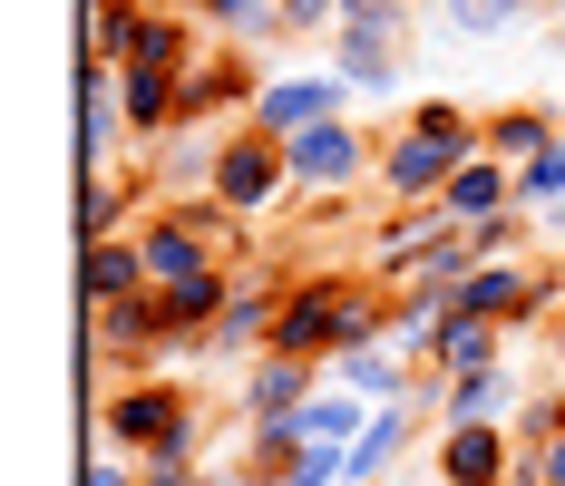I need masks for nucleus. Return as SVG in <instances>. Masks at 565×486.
<instances>
[{
    "instance_id": "1",
    "label": "nucleus",
    "mask_w": 565,
    "mask_h": 486,
    "mask_svg": "<svg viewBox=\"0 0 565 486\" xmlns=\"http://www.w3.org/2000/svg\"><path fill=\"white\" fill-rule=\"evenodd\" d=\"M488 147V117H468L458 98H419V108L399 117V137L381 147V195L391 205H439L449 195V175Z\"/></svg>"
},
{
    "instance_id": "2",
    "label": "nucleus",
    "mask_w": 565,
    "mask_h": 486,
    "mask_svg": "<svg viewBox=\"0 0 565 486\" xmlns=\"http://www.w3.org/2000/svg\"><path fill=\"white\" fill-rule=\"evenodd\" d=\"M117 438V457H195L205 447V419H195V399L175 389V379H117V399L98 409Z\"/></svg>"
},
{
    "instance_id": "3",
    "label": "nucleus",
    "mask_w": 565,
    "mask_h": 486,
    "mask_svg": "<svg viewBox=\"0 0 565 486\" xmlns=\"http://www.w3.org/2000/svg\"><path fill=\"white\" fill-rule=\"evenodd\" d=\"M332 40H341V68H332V78H351V98L399 88V40H409V10H399V0H341Z\"/></svg>"
},
{
    "instance_id": "4",
    "label": "nucleus",
    "mask_w": 565,
    "mask_h": 486,
    "mask_svg": "<svg viewBox=\"0 0 565 486\" xmlns=\"http://www.w3.org/2000/svg\"><path fill=\"white\" fill-rule=\"evenodd\" d=\"M282 195H292V165H282V147L264 137V127H234L225 156H215V185H205V205H225L234 224L274 215Z\"/></svg>"
},
{
    "instance_id": "5",
    "label": "nucleus",
    "mask_w": 565,
    "mask_h": 486,
    "mask_svg": "<svg viewBox=\"0 0 565 486\" xmlns=\"http://www.w3.org/2000/svg\"><path fill=\"white\" fill-rule=\"evenodd\" d=\"M282 263H234V292L225 312H215V331L195 341V350H215V360H264L274 350V322H282Z\"/></svg>"
},
{
    "instance_id": "6",
    "label": "nucleus",
    "mask_w": 565,
    "mask_h": 486,
    "mask_svg": "<svg viewBox=\"0 0 565 486\" xmlns=\"http://www.w3.org/2000/svg\"><path fill=\"white\" fill-rule=\"evenodd\" d=\"M282 165H292V195H351L361 175H381V147L361 137V117H332V127L292 137Z\"/></svg>"
},
{
    "instance_id": "7",
    "label": "nucleus",
    "mask_w": 565,
    "mask_h": 486,
    "mask_svg": "<svg viewBox=\"0 0 565 486\" xmlns=\"http://www.w3.org/2000/svg\"><path fill=\"white\" fill-rule=\"evenodd\" d=\"M429 467H439V486H516V429H508V419H468V429H439Z\"/></svg>"
},
{
    "instance_id": "8",
    "label": "nucleus",
    "mask_w": 565,
    "mask_h": 486,
    "mask_svg": "<svg viewBox=\"0 0 565 486\" xmlns=\"http://www.w3.org/2000/svg\"><path fill=\"white\" fill-rule=\"evenodd\" d=\"M332 117H351V78H274V88L254 98V127H264L274 147L312 137V127H332Z\"/></svg>"
},
{
    "instance_id": "9",
    "label": "nucleus",
    "mask_w": 565,
    "mask_h": 486,
    "mask_svg": "<svg viewBox=\"0 0 565 486\" xmlns=\"http://www.w3.org/2000/svg\"><path fill=\"white\" fill-rule=\"evenodd\" d=\"M439 215L458 224V234H478V224H498V215H516V165H498L488 147L449 175V195H439Z\"/></svg>"
},
{
    "instance_id": "10",
    "label": "nucleus",
    "mask_w": 565,
    "mask_h": 486,
    "mask_svg": "<svg viewBox=\"0 0 565 486\" xmlns=\"http://www.w3.org/2000/svg\"><path fill=\"white\" fill-rule=\"evenodd\" d=\"M419 419H429V399H391V409H371V429L351 438V486H381L419 447Z\"/></svg>"
},
{
    "instance_id": "11",
    "label": "nucleus",
    "mask_w": 565,
    "mask_h": 486,
    "mask_svg": "<svg viewBox=\"0 0 565 486\" xmlns=\"http://www.w3.org/2000/svg\"><path fill=\"white\" fill-rule=\"evenodd\" d=\"M332 379L312 370V360H282V350H264L254 370H244V419H292V409H312Z\"/></svg>"
},
{
    "instance_id": "12",
    "label": "nucleus",
    "mask_w": 565,
    "mask_h": 486,
    "mask_svg": "<svg viewBox=\"0 0 565 486\" xmlns=\"http://www.w3.org/2000/svg\"><path fill=\"white\" fill-rule=\"evenodd\" d=\"M322 379H332V389H351V399H371V409H391V399H419V379H429V370H409L391 341H371V350H341Z\"/></svg>"
},
{
    "instance_id": "13",
    "label": "nucleus",
    "mask_w": 565,
    "mask_h": 486,
    "mask_svg": "<svg viewBox=\"0 0 565 486\" xmlns=\"http://www.w3.org/2000/svg\"><path fill=\"white\" fill-rule=\"evenodd\" d=\"M429 370L439 379H478V370H508V331L478 322V312H449L439 341H429Z\"/></svg>"
},
{
    "instance_id": "14",
    "label": "nucleus",
    "mask_w": 565,
    "mask_h": 486,
    "mask_svg": "<svg viewBox=\"0 0 565 486\" xmlns=\"http://www.w3.org/2000/svg\"><path fill=\"white\" fill-rule=\"evenodd\" d=\"M78 292H88V312H98V302H127V292H147V244H137V234H98V244L78 253Z\"/></svg>"
},
{
    "instance_id": "15",
    "label": "nucleus",
    "mask_w": 565,
    "mask_h": 486,
    "mask_svg": "<svg viewBox=\"0 0 565 486\" xmlns=\"http://www.w3.org/2000/svg\"><path fill=\"white\" fill-rule=\"evenodd\" d=\"M98 350L108 360H147V350H175L157 292H127V302H98Z\"/></svg>"
},
{
    "instance_id": "16",
    "label": "nucleus",
    "mask_w": 565,
    "mask_h": 486,
    "mask_svg": "<svg viewBox=\"0 0 565 486\" xmlns=\"http://www.w3.org/2000/svg\"><path fill=\"white\" fill-rule=\"evenodd\" d=\"M526 399H516V370H478V379H439V429H468V419H516Z\"/></svg>"
},
{
    "instance_id": "17",
    "label": "nucleus",
    "mask_w": 565,
    "mask_h": 486,
    "mask_svg": "<svg viewBox=\"0 0 565 486\" xmlns=\"http://www.w3.org/2000/svg\"><path fill=\"white\" fill-rule=\"evenodd\" d=\"M254 98H264V88H254V68H244V58H195V68H185V117H195V127H205V117H225V108L254 117Z\"/></svg>"
},
{
    "instance_id": "18",
    "label": "nucleus",
    "mask_w": 565,
    "mask_h": 486,
    "mask_svg": "<svg viewBox=\"0 0 565 486\" xmlns=\"http://www.w3.org/2000/svg\"><path fill=\"white\" fill-rule=\"evenodd\" d=\"M546 147H565V117L556 108H498L488 117V156L498 165H536Z\"/></svg>"
},
{
    "instance_id": "19",
    "label": "nucleus",
    "mask_w": 565,
    "mask_h": 486,
    "mask_svg": "<svg viewBox=\"0 0 565 486\" xmlns=\"http://www.w3.org/2000/svg\"><path fill=\"white\" fill-rule=\"evenodd\" d=\"M127 127H137V137H175V127H185V78L127 68Z\"/></svg>"
},
{
    "instance_id": "20",
    "label": "nucleus",
    "mask_w": 565,
    "mask_h": 486,
    "mask_svg": "<svg viewBox=\"0 0 565 486\" xmlns=\"http://www.w3.org/2000/svg\"><path fill=\"white\" fill-rule=\"evenodd\" d=\"M536 0H439V20H449V40H498V30H516Z\"/></svg>"
},
{
    "instance_id": "21",
    "label": "nucleus",
    "mask_w": 565,
    "mask_h": 486,
    "mask_svg": "<svg viewBox=\"0 0 565 486\" xmlns=\"http://www.w3.org/2000/svg\"><path fill=\"white\" fill-rule=\"evenodd\" d=\"M516 215H565V147H546L536 165H516Z\"/></svg>"
},
{
    "instance_id": "22",
    "label": "nucleus",
    "mask_w": 565,
    "mask_h": 486,
    "mask_svg": "<svg viewBox=\"0 0 565 486\" xmlns=\"http://www.w3.org/2000/svg\"><path fill=\"white\" fill-rule=\"evenodd\" d=\"M195 20H215V30H234V40H254V30H274L282 40V10L274 0H185Z\"/></svg>"
},
{
    "instance_id": "23",
    "label": "nucleus",
    "mask_w": 565,
    "mask_h": 486,
    "mask_svg": "<svg viewBox=\"0 0 565 486\" xmlns=\"http://www.w3.org/2000/svg\"><path fill=\"white\" fill-rule=\"evenodd\" d=\"M127 195H137V185H117V175H88V195H78V224H88V244H98V234H117Z\"/></svg>"
},
{
    "instance_id": "24",
    "label": "nucleus",
    "mask_w": 565,
    "mask_h": 486,
    "mask_svg": "<svg viewBox=\"0 0 565 486\" xmlns=\"http://www.w3.org/2000/svg\"><path fill=\"white\" fill-rule=\"evenodd\" d=\"M274 486H351V447H302Z\"/></svg>"
},
{
    "instance_id": "25",
    "label": "nucleus",
    "mask_w": 565,
    "mask_h": 486,
    "mask_svg": "<svg viewBox=\"0 0 565 486\" xmlns=\"http://www.w3.org/2000/svg\"><path fill=\"white\" fill-rule=\"evenodd\" d=\"M468 244H478V263H516V253H526V215H498V224H478Z\"/></svg>"
},
{
    "instance_id": "26",
    "label": "nucleus",
    "mask_w": 565,
    "mask_h": 486,
    "mask_svg": "<svg viewBox=\"0 0 565 486\" xmlns=\"http://www.w3.org/2000/svg\"><path fill=\"white\" fill-rule=\"evenodd\" d=\"M282 10V40H292V30H332L341 20V0H274Z\"/></svg>"
},
{
    "instance_id": "27",
    "label": "nucleus",
    "mask_w": 565,
    "mask_h": 486,
    "mask_svg": "<svg viewBox=\"0 0 565 486\" xmlns=\"http://www.w3.org/2000/svg\"><path fill=\"white\" fill-rule=\"evenodd\" d=\"M137 477H147V486H205V477H195V457H147Z\"/></svg>"
},
{
    "instance_id": "28",
    "label": "nucleus",
    "mask_w": 565,
    "mask_h": 486,
    "mask_svg": "<svg viewBox=\"0 0 565 486\" xmlns=\"http://www.w3.org/2000/svg\"><path fill=\"white\" fill-rule=\"evenodd\" d=\"M88 486H147V477H137V457H98V467H88Z\"/></svg>"
},
{
    "instance_id": "29",
    "label": "nucleus",
    "mask_w": 565,
    "mask_h": 486,
    "mask_svg": "<svg viewBox=\"0 0 565 486\" xmlns=\"http://www.w3.org/2000/svg\"><path fill=\"white\" fill-rule=\"evenodd\" d=\"M546 341H556V360H565V312H556V322H546Z\"/></svg>"
},
{
    "instance_id": "30",
    "label": "nucleus",
    "mask_w": 565,
    "mask_h": 486,
    "mask_svg": "<svg viewBox=\"0 0 565 486\" xmlns=\"http://www.w3.org/2000/svg\"><path fill=\"white\" fill-rule=\"evenodd\" d=\"M556 438H565V389H556Z\"/></svg>"
},
{
    "instance_id": "31",
    "label": "nucleus",
    "mask_w": 565,
    "mask_h": 486,
    "mask_svg": "<svg viewBox=\"0 0 565 486\" xmlns=\"http://www.w3.org/2000/svg\"><path fill=\"white\" fill-rule=\"evenodd\" d=\"M516 486H546V477H516Z\"/></svg>"
},
{
    "instance_id": "32",
    "label": "nucleus",
    "mask_w": 565,
    "mask_h": 486,
    "mask_svg": "<svg viewBox=\"0 0 565 486\" xmlns=\"http://www.w3.org/2000/svg\"><path fill=\"white\" fill-rule=\"evenodd\" d=\"M556 272H565V263H556Z\"/></svg>"
}]
</instances>
